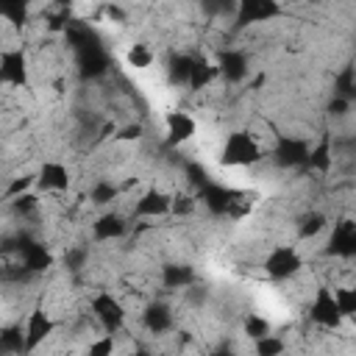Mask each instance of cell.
<instances>
[{
  "label": "cell",
  "mask_w": 356,
  "mask_h": 356,
  "mask_svg": "<svg viewBox=\"0 0 356 356\" xmlns=\"http://www.w3.org/2000/svg\"><path fill=\"white\" fill-rule=\"evenodd\" d=\"M267 159V147L250 134V128H234L220 145L217 161L222 167H256Z\"/></svg>",
  "instance_id": "1"
},
{
  "label": "cell",
  "mask_w": 356,
  "mask_h": 356,
  "mask_svg": "<svg viewBox=\"0 0 356 356\" xmlns=\"http://www.w3.org/2000/svg\"><path fill=\"white\" fill-rule=\"evenodd\" d=\"M89 314L92 320L97 323L100 331L106 334H122L125 331V323H128V306L122 303L120 295H114L111 289H97L92 298H89Z\"/></svg>",
  "instance_id": "2"
},
{
  "label": "cell",
  "mask_w": 356,
  "mask_h": 356,
  "mask_svg": "<svg viewBox=\"0 0 356 356\" xmlns=\"http://www.w3.org/2000/svg\"><path fill=\"white\" fill-rule=\"evenodd\" d=\"M306 320L317 328V331H339L342 328V314H339V309H337V300H334V292H331V286L328 284H320L317 281V286H314V292H312V298H309V303H306Z\"/></svg>",
  "instance_id": "3"
},
{
  "label": "cell",
  "mask_w": 356,
  "mask_h": 356,
  "mask_svg": "<svg viewBox=\"0 0 356 356\" xmlns=\"http://www.w3.org/2000/svg\"><path fill=\"white\" fill-rule=\"evenodd\" d=\"M303 267H306V259L298 250V245H273V248H267V253L261 259V273L275 284L292 278Z\"/></svg>",
  "instance_id": "4"
},
{
  "label": "cell",
  "mask_w": 356,
  "mask_h": 356,
  "mask_svg": "<svg viewBox=\"0 0 356 356\" xmlns=\"http://www.w3.org/2000/svg\"><path fill=\"white\" fill-rule=\"evenodd\" d=\"M286 14L284 3L281 0H236V11H234V33L239 31H248L253 25H267V22H275Z\"/></svg>",
  "instance_id": "5"
},
{
  "label": "cell",
  "mask_w": 356,
  "mask_h": 356,
  "mask_svg": "<svg viewBox=\"0 0 356 356\" xmlns=\"http://www.w3.org/2000/svg\"><path fill=\"white\" fill-rule=\"evenodd\" d=\"M356 256V222L350 214L334 220V228L320 248V259H353Z\"/></svg>",
  "instance_id": "6"
},
{
  "label": "cell",
  "mask_w": 356,
  "mask_h": 356,
  "mask_svg": "<svg viewBox=\"0 0 356 356\" xmlns=\"http://www.w3.org/2000/svg\"><path fill=\"white\" fill-rule=\"evenodd\" d=\"M25 353H33V350H39L50 337H56V331H58V320L47 312V306L39 300V303H33V309L28 312V317H25Z\"/></svg>",
  "instance_id": "7"
},
{
  "label": "cell",
  "mask_w": 356,
  "mask_h": 356,
  "mask_svg": "<svg viewBox=\"0 0 356 356\" xmlns=\"http://www.w3.org/2000/svg\"><path fill=\"white\" fill-rule=\"evenodd\" d=\"M0 86H8V89L31 86V61L22 44L0 50Z\"/></svg>",
  "instance_id": "8"
},
{
  "label": "cell",
  "mask_w": 356,
  "mask_h": 356,
  "mask_svg": "<svg viewBox=\"0 0 356 356\" xmlns=\"http://www.w3.org/2000/svg\"><path fill=\"white\" fill-rule=\"evenodd\" d=\"M217 72H220V83L225 86H239L248 81L250 75V56L245 47H222L217 53Z\"/></svg>",
  "instance_id": "9"
},
{
  "label": "cell",
  "mask_w": 356,
  "mask_h": 356,
  "mask_svg": "<svg viewBox=\"0 0 356 356\" xmlns=\"http://www.w3.org/2000/svg\"><path fill=\"white\" fill-rule=\"evenodd\" d=\"M75 67H78V75L81 81H100L108 75V67H111V56L106 53V47L95 39L92 44L75 50Z\"/></svg>",
  "instance_id": "10"
},
{
  "label": "cell",
  "mask_w": 356,
  "mask_h": 356,
  "mask_svg": "<svg viewBox=\"0 0 356 356\" xmlns=\"http://www.w3.org/2000/svg\"><path fill=\"white\" fill-rule=\"evenodd\" d=\"M170 189L164 186H147L128 209L131 220H156V217H167L170 214Z\"/></svg>",
  "instance_id": "11"
},
{
  "label": "cell",
  "mask_w": 356,
  "mask_h": 356,
  "mask_svg": "<svg viewBox=\"0 0 356 356\" xmlns=\"http://www.w3.org/2000/svg\"><path fill=\"white\" fill-rule=\"evenodd\" d=\"M128 231H131V217L117 206H108L92 220V242H114L128 236Z\"/></svg>",
  "instance_id": "12"
},
{
  "label": "cell",
  "mask_w": 356,
  "mask_h": 356,
  "mask_svg": "<svg viewBox=\"0 0 356 356\" xmlns=\"http://www.w3.org/2000/svg\"><path fill=\"white\" fill-rule=\"evenodd\" d=\"M139 323L142 328L150 334V337H164L175 328V312L170 303L159 300V298H147L142 303V314H139Z\"/></svg>",
  "instance_id": "13"
},
{
  "label": "cell",
  "mask_w": 356,
  "mask_h": 356,
  "mask_svg": "<svg viewBox=\"0 0 356 356\" xmlns=\"http://www.w3.org/2000/svg\"><path fill=\"white\" fill-rule=\"evenodd\" d=\"M33 175H36V189L42 195L70 192L72 189V170L64 161H58V159H44Z\"/></svg>",
  "instance_id": "14"
},
{
  "label": "cell",
  "mask_w": 356,
  "mask_h": 356,
  "mask_svg": "<svg viewBox=\"0 0 356 356\" xmlns=\"http://www.w3.org/2000/svg\"><path fill=\"white\" fill-rule=\"evenodd\" d=\"M164 134L167 147H181L197 136V120L184 108H172L164 114Z\"/></svg>",
  "instance_id": "15"
},
{
  "label": "cell",
  "mask_w": 356,
  "mask_h": 356,
  "mask_svg": "<svg viewBox=\"0 0 356 356\" xmlns=\"http://www.w3.org/2000/svg\"><path fill=\"white\" fill-rule=\"evenodd\" d=\"M195 281H197V270L192 264H186V261H164L159 267V284L167 292H184Z\"/></svg>",
  "instance_id": "16"
},
{
  "label": "cell",
  "mask_w": 356,
  "mask_h": 356,
  "mask_svg": "<svg viewBox=\"0 0 356 356\" xmlns=\"http://www.w3.org/2000/svg\"><path fill=\"white\" fill-rule=\"evenodd\" d=\"M309 172H317V175H328L334 170V147H331V134L323 131L317 142L309 145V153H306V167Z\"/></svg>",
  "instance_id": "17"
},
{
  "label": "cell",
  "mask_w": 356,
  "mask_h": 356,
  "mask_svg": "<svg viewBox=\"0 0 356 356\" xmlns=\"http://www.w3.org/2000/svg\"><path fill=\"white\" fill-rule=\"evenodd\" d=\"M217 81H220L217 64L209 61L203 53L192 56V70H189V83H186V89L197 95V92H203L206 86H211V83H217Z\"/></svg>",
  "instance_id": "18"
},
{
  "label": "cell",
  "mask_w": 356,
  "mask_h": 356,
  "mask_svg": "<svg viewBox=\"0 0 356 356\" xmlns=\"http://www.w3.org/2000/svg\"><path fill=\"white\" fill-rule=\"evenodd\" d=\"M328 214L323 209H306L298 220H295V234H298V242H312L317 239L323 231H328Z\"/></svg>",
  "instance_id": "19"
},
{
  "label": "cell",
  "mask_w": 356,
  "mask_h": 356,
  "mask_svg": "<svg viewBox=\"0 0 356 356\" xmlns=\"http://www.w3.org/2000/svg\"><path fill=\"white\" fill-rule=\"evenodd\" d=\"M122 197V189L117 181L111 178H95L86 189V200L95 206V209H108V206H117V200Z\"/></svg>",
  "instance_id": "20"
},
{
  "label": "cell",
  "mask_w": 356,
  "mask_h": 356,
  "mask_svg": "<svg viewBox=\"0 0 356 356\" xmlns=\"http://www.w3.org/2000/svg\"><path fill=\"white\" fill-rule=\"evenodd\" d=\"M31 3L33 0H0V19L11 31L22 33L31 22Z\"/></svg>",
  "instance_id": "21"
},
{
  "label": "cell",
  "mask_w": 356,
  "mask_h": 356,
  "mask_svg": "<svg viewBox=\"0 0 356 356\" xmlns=\"http://www.w3.org/2000/svg\"><path fill=\"white\" fill-rule=\"evenodd\" d=\"M189 70H192V56H189V53H172V56L167 58V67H164L167 83H170L172 89L186 86V83H189Z\"/></svg>",
  "instance_id": "22"
},
{
  "label": "cell",
  "mask_w": 356,
  "mask_h": 356,
  "mask_svg": "<svg viewBox=\"0 0 356 356\" xmlns=\"http://www.w3.org/2000/svg\"><path fill=\"white\" fill-rule=\"evenodd\" d=\"M0 353H25V328L22 323L0 325Z\"/></svg>",
  "instance_id": "23"
},
{
  "label": "cell",
  "mask_w": 356,
  "mask_h": 356,
  "mask_svg": "<svg viewBox=\"0 0 356 356\" xmlns=\"http://www.w3.org/2000/svg\"><path fill=\"white\" fill-rule=\"evenodd\" d=\"M61 267L67 275H78L89 267V245H67L61 253Z\"/></svg>",
  "instance_id": "24"
},
{
  "label": "cell",
  "mask_w": 356,
  "mask_h": 356,
  "mask_svg": "<svg viewBox=\"0 0 356 356\" xmlns=\"http://www.w3.org/2000/svg\"><path fill=\"white\" fill-rule=\"evenodd\" d=\"M334 292V300H337V309L342 314V320H356V289L353 284H337L331 286Z\"/></svg>",
  "instance_id": "25"
},
{
  "label": "cell",
  "mask_w": 356,
  "mask_h": 356,
  "mask_svg": "<svg viewBox=\"0 0 356 356\" xmlns=\"http://www.w3.org/2000/svg\"><path fill=\"white\" fill-rule=\"evenodd\" d=\"M273 331V323H270V317H264V314H259V312H245L242 314V334H245V339H259V337H264V334H270Z\"/></svg>",
  "instance_id": "26"
},
{
  "label": "cell",
  "mask_w": 356,
  "mask_h": 356,
  "mask_svg": "<svg viewBox=\"0 0 356 356\" xmlns=\"http://www.w3.org/2000/svg\"><path fill=\"white\" fill-rule=\"evenodd\" d=\"M125 61L134 70H150L153 61H156V53H153V47L147 42H134L128 47V53H125Z\"/></svg>",
  "instance_id": "27"
},
{
  "label": "cell",
  "mask_w": 356,
  "mask_h": 356,
  "mask_svg": "<svg viewBox=\"0 0 356 356\" xmlns=\"http://www.w3.org/2000/svg\"><path fill=\"white\" fill-rule=\"evenodd\" d=\"M253 345V350L259 353V356H278V353H284L289 345H286V339L281 337V334H264V337H259V339H253L250 342Z\"/></svg>",
  "instance_id": "28"
},
{
  "label": "cell",
  "mask_w": 356,
  "mask_h": 356,
  "mask_svg": "<svg viewBox=\"0 0 356 356\" xmlns=\"http://www.w3.org/2000/svg\"><path fill=\"white\" fill-rule=\"evenodd\" d=\"M200 11L209 19H234L236 11V0H200Z\"/></svg>",
  "instance_id": "29"
},
{
  "label": "cell",
  "mask_w": 356,
  "mask_h": 356,
  "mask_svg": "<svg viewBox=\"0 0 356 356\" xmlns=\"http://www.w3.org/2000/svg\"><path fill=\"white\" fill-rule=\"evenodd\" d=\"M350 111H353V100H350V97L331 95V97L325 100V117H328V120H334V122L348 120V117H350Z\"/></svg>",
  "instance_id": "30"
},
{
  "label": "cell",
  "mask_w": 356,
  "mask_h": 356,
  "mask_svg": "<svg viewBox=\"0 0 356 356\" xmlns=\"http://www.w3.org/2000/svg\"><path fill=\"white\" fill-rule=\"evenodd\" d=\"M142 136H145V122L131 120V122H125V125H117V128H114L111 142H117V145H128V142H139Z\"/></svg>",
  "instance_id": "31"
},
{
  "label": "cell",
  "mask_w": 356,
  "mask_h": 356,
  "mask_svg": "<svg viewBox=\"0 0 356 356\" xmlns=\"http://www.w3.org/2000/svg\"><path fill=\"white\" fill-rule=\"evenodd\" d=\"M334 95H342V97H350L356 95V83H353V67L345 64L337 75H334Z\"/></svg>",
  "instance_id": "32"
},
{
  "label": "cell",
  "mask_w": 356,
  "mask_h": 356,
  "mask_svg": "<svg viewBox=\"0 0 356 356\" xmlns=\"http://www.w3.org/2000/svg\"><path fill=\"white\" fill-rule=\"evenodd\" d=\"M114 350H117V339H114V334H106V331L97 339H89L86 342V353L89 356H108Z\"/></svg>",
  "instance_id": "33"
},
{
  "label": "cell",
  "mask_w": 356,
  "mask_h": 356,
  "mask_svg": "<svg viewBox=\"0 0 356 356\" xmlns=\"http://www.w3.org/2000/svg\"><path fill=\"white\" fill-rule=\"evenodd\" d=\"M33 186H36V175H33V172L17 175V178H11V181H8V186H6V192H3V197L8 200V197L22 195V192H28V189H33Z\"/></svg>",
  "instance_id": "34"
},
{
  "label": "cell",
  "mask_w": 356,
  "mask_h": 356,
  "mask_svg": "<svg viewBox=\"0 0 356 356\" xmlns=\"http://www.w3.org/2000/svg\"><path fill=\"white\" fill-rule=\"evenodd\" d=\"M103 17H106L108 22H117V25H125V22H128V11H125L120 3H114V0H108V3L103 6Z\"/></svg>",
  "instance_id": "35"
},
{
  "label": "cell",
  "mask_w": 356,
  "mask_h": 356,
  "mask_svg": "<svg viewBox=\"0 0 356 356\" xmlns=\"http://www.w3.org/2000/svg\"><path fill=\"white\" fill-rule=\"evenodd\" d=\"M75 3H81V0H56V6H64V8H72Z\"/></svg>",
  "instance_id": "36"
}]
</instances>
